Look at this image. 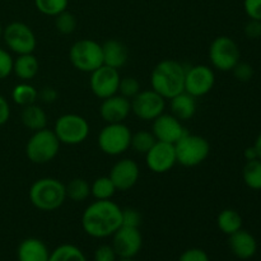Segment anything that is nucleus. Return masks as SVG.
Masks as SVG:
<instances>
[{"instance_id":"obj_43","label":"nucleus","mask_w":261,"mask_h":261,"mask_svg":"<svg viewBox=\"0 0 261 261\" xmlns=\"http://www.w3.org/2000/svg\"><path fill=\"white\" fill-rule=\"evenodd\" d=\"M38 97L41 98V101L45 102V103H53L58 98V92L55 91L51 87H45L41 92H38Z\"/></svg>"},{"instance_id":"obj_45","label":"nucleus","mask_w":261,"mask_h":261,"mask_svg":"<svg viewBox=\"0 0 261 261\" xmlns=\"http://www.w3.org/2000/svg\"><path fill=\"white\" fill-rule=\"evenodd\" d=\"M254 148H255V150H256V153H257V158L261 160V133L259 135H257L256 140H255Z\"/></svg>"},{"instance_id":"obj_41","label":"nucleus","mask_w":261,"mask_h":261,"mask_svg":"<svg viewBox=\"0 0 261 261\" xmlns=\"http://www.w3.org/2000/svg\"><path fill=\"white\" fill-rule=\"evenodd\" d=\"M245 35L251 40L261 37V20L250 19L245 25Z\"/></svg>"},{"instance_id":"obj_17","label":"nucleus","mask_w":261,"mask_h":261,"mask_svg":"<svg viewBox=\"0 0 261 261\" xmlns=\"http://www.w3.org/2000/svg\"><path fill=\"white\" fill-rule=\"evenodd\" d=\"M140 176L139 166L130 158L120 160L112 166L109 177L114 182L116 190L126 191L134 188Z\"/></svg>"},{"instance_id":"obj_21","label":"nucleus","mask_w":261,"mask_h":261,"mask_svg":"<svg viewBox=\"0 0 261 261\" xmlns=\"http://www.w3.org/2000/svg\"><path fill=\"white\" fill-rule=\"evenodd\" d=\"M102 55H103V65L120 69L127 61L126 46L117 40H109L102 45Z\"/></svg>"},{"instance_id":"obj_12","label":"nucleus","mask_w":261,"mask_h":261,"mask_svg":"<svg viewBox=\"0 0 261 261\" xmlns=\"http://www.w3.org/2000/svg\"><path fill=\"white\" fill-rule=\"evenodd\" d=\"M216 74L208 65H194L186 69L185 92L193 97H203L213 89Z\"/></svg>"},{"instance_id":"obj_36","label":"nucleus","mask_w":261,"mask_h":261,"mask_svg":"<svg viewBox=\"0 0 261 261\" xmlns=\"http://www.w3.org/2000/svg\"><path fill=\"white\" fill-rule=\"evenodd\" d=\"M13 58L7 50L0 48V81L8 78L13 73Z\"/></svg>"},{"instance_id":"obj_1","label":"nucleus","mask_w":261,"mask_h":261,"mask_svg":"<svg viewBox=\"0 0 261 261\" xmlns=\"http://www.w3.org/2000/svg\"><path fill=\"white\" fill-rule=\"evenodd\" d=\"M122 226V209L115 201L96 200L82 216V227L93 239L110 237Z\"/></svg>"},{"instance_id":"obj_24","label":"nucleus","mask_w":261,"mask_h":261,"mask_svg":"<svg viewBox=\"0 0 261 261\" xmlns=\"http://www.w3.org/2000/svg\"><path fill=\"white\" fill-rule=\"evenodd\" d=\"M20 119H22L23 125L32 132L45 129L47 125V115L45 110L36 103L23 107Z\"/></svg>"},{"instance_id":"obj_14","label":"nucleus","mask_w":261,"mask_h":261,"mask_svg":"<svg viewBox=\"0 0 261 261\" xmlns=\"http://www.w3.org/2000/svg\"><path fill=\"white\" fill-rule=\"evenodd\" d=\"M112 245L120 259H133L139 254L143 245V237L139 228L121 226L114 234Z\"/></svg>"},{"instance_id":"obj_40","label":"nucleus","mask_w":261,"mask_h":261,"mask_svg":"<svg viewBox=\"0 0 261 261\" xmlns=\"http://www.w3.org/2000/svg\"><path fill=\"white\" fill-rule=\"evenodd\" d=\"M178 261H209V256L201 249H189L181 254Z\"/></svg>"},{"instance_id":"obj_30","label":"nucleus","mask_w":261,"mask_h":261,"mask_svg":"<svg viewBox=\"0 0 261 261\" xmlns=\"http://www.w3.org/2000/svg\"><path fill=\"white\" fill-rule=\"evenodd\" d=\"M48 261H87V259L81 249L74 245L65 244L60 245L53 252H50Z\"/></svg>"},{"instance_id":"obj_37","label":"nucleus","mask_w":261,"mask_h":261,"mask_svg":"<svg viewBox=\"0 0 261 261\" xmlns=\"http://www.w3.org/2000/svg\"><path fill=\"white\" fill-rule=\"evenodd\" d=\"M140 223H142V216L137 209H122V226L139 228Z\"/></svg>"},{"instance_id":"obj_22","label":"nucleus","mask_w":261,"mask_h":261,"mask_svg":"<svg viewBox=\"0 0 261 261\" xmlns=\"http://www.w3.org/2000/svg\"><path fill=\"white\" fill-rule=\"evenodd\" d=\"M171 114L178 119L180 121H188L195 115L196 112V101L195 97L186 93L185 91L178 93L177 96L170 99Z\"/></svg>"},{"instance_id":"obj_47","label":"nucleus","mask_w":261,"mask_h":261,"mask_svg":"<svg viewBox=\"0 0 261 261\" xmlns=\"http://www.w3.org/2000/svg\"><path fill=\"white\" fill-rule=\"evenodd\" d=\"M119 261H135V260H133V259H120Z\"/></svg>"},{"instance_id":"obj_44","label":"nucleus","mask_w":261,"mask_h":261,"mask_svg":"<svg viewBox=\"0 0 261 261\" xmlns=\"http://www.w3.org/2000/svg\"><path fill=\"white\" fill-rule=\"evenodd\" d=\"M244 155H245V158H246V161L257 160V153H256V150H255L254 145H252V147L246 148V150H245Z\"/></svg>"},{"instance_id":"obj_38","label":"nucleus","mask_w":261,"mask_h":261,"mask_svg":"<svg viewBox=\"0 0 261 261\" xmlns=\"http://www.w3.org/2000/svg\"><path fill=\"white\" fill-rule=\"evenodd\" d=\"M244 9L250 19L261 20V0H244Z\"/></svg>"},{"instance_id":"obj_29","label":"nucleus","mask_w":261,"mask_h":261,"mask_svg":"<svg viewBox=\"0 0 261 261\" xmlns=\"http://www.w3.org/2000/svg\"><path fill=\"white\" fill-rule=\"evenodd\" d=\"M66 198L70 199L71 201H84L91 195V185L87 182L84 178H73L69 181L68 185H65Z\"/></svg>"},{"instance_id":"obj_28","label":"nucleus","mask_w":261,"mask_h":261,"mask_svg":"<svg viewBox=\"0 0 261 261\" xmlns=\"http://www.w3.org/2000/svg\"><path fill=\"white\" fill-rule=\"evenodd\" d=\"M242 178L247 188L261 190V160L247 161L242 170Z\"/></svg>"},{"instance_id":"obj_20","label":"nucleus","mask_w":261,"mask_h":261,"mask_svg":"<svg viewBox=\"0 0 261 261\" xmlns=\"http://www.w3.org/2000/svg\"><path fill=\"white\" fill-rule=\"evenodd\" d=\"M18 261H48L50 251L38 239H25L20 242L17 251Z\"/></svg>"},{"instance_id":"obj_23","label":"nucleus","mask_w":261,"mask_h":261,"mask_svg":"<svg viewBox=\"0 0 261 261\" xmlns=\"http://www.w3.org/2000/svg\"><path fill=\"white\" fill-rule=\"evenodd\" d=\"M40 69V63L33 54L18 55L13 61V73L23 82H28L35 78Z\"/></svg>"},{"instance_id":"obj_7","label":"nucleus","mask_w":261,"mask_h":261,"mask_svg":"<svg viewBox=\"0 0 261 261\" xmlns=\"http://www.w3.org/2000/svg\"><path fill=\"white\" fill-rule=\"evenodd\" d=\"M54 133L61 144L78 145L88 138L89 124L81 115L65 114L56 120Z\"/></svg>"},{"instance_id":"obj_46","label":"nucleus","mask_w":261,"mask_h":261,"mask_svg":"<svg viewBox=\"0 0 261 261\" xmlns=\"http://www.w3.org/2000/svg\"><path fill=\"white\" fill-rule=\"evenodd\" d=\"M3 37V27H2V24H0V38Z\"/></svg>"},{"instance_id":"obj_26","label":"nucleus","mask_w":261,"mask_h":261,"mask_svg":"<svg viewBox=\"0 0 261 261\" xmlns=\"http://www.w3.org/2000/svg\"><path fill=\"white\" fill-rule=\"evenodd\" d=\"M12 99L14 103L19 105V106H30V105L36 103L38 99V91L30 83L17 84L12 91Z\"/></svg>"},{"instance_id":"obj_32","label":"nucleus","mask_w":261,"mask_h":261,"mask_svg":"<svg viewBox=\"0 0 261 261\" xmlns=\"http://www.w3.org/2000/svg\"><path fill=\"white\" fill-rule=\"evenodd\" d=\"M69 0H35V5L40 13L50 17H56L65 12Z\"/></svg>"},{"instance_id":"obj_25","label":"nucleus","mask_w":261,"mask_h":261,"mask_svg":"<svg viewBox=\"0 0 261 261\" xmlns=\"http://www.w3.org/2000/svg\"><path fill=\"white\" fill-rule=\"evenodd\" d=\"M242 223H244V221H242L241 214L234 209H224L218 214V218H217L218 228L228 236L240 231L242 228Z\"/></svg>"},{"instance_id":"obj_42","label":"nucleus","mask_w":261,"mask_h":261,"mask_svg":"<svg viewBox=\"0 0 261 261\" xmlns=\"http://www.w3.org/2000/svg\"><path fill=\"white\" fill-rule=\"evenodd\" d=\"M10 117V106L4 96L0 94V126L7 124Z\"/></svg>"},{"instance_id":"obj_10","label":"nucleus","mask_w":261,"mask_h":261,"mask_svg":"<svg viewBox=\"0 0 261 261\" xmlns=\"http://www.w3.org/2000/svg\"><path fill=\"white\" fill-rule=\"evenodd\" d=\"M3 38L10 51L17 55L33 54L37 40L30 25L23 22H12L3 30Z\"/></svg>"},{"instance_id":"obj_8","label":"nucleus","mask_w":261,"mask_h":261,"mask_svg":"<svg viewBox=\"0 0 261 261\" xmlns=\"http://www.w3.org/2000/svg\"><path fill=\"white\" fill-rule=\"evenodd\" d=\"M132 135L124 122L107 124L98 134V147L105 154L120 155L130 148Z\"/></svg>"},{"instance_id":"obj_31","label":"nucleus","mask_w":261,"mask_h":261,"mask_svg":"<svg viewBox=\"0 0 261 261\" xmlns=\"http://www.w3.org/2000/svg\"><path fill=\"white\" fill-rule=\"evenodd\" d=\"M157 139L154 138L152 132H147V130H140L135 134L132 135V143L130 147L140 154H145L153 145L155 144Z\"/></svg>"},{"instance_id":"obj_4","label":"nucleus","mask_w":261,"mask_h":261,"mask_svg":"<svg viewBox=\"0 0 261 261\" xmlns=\"http://www.w3.org/2000/svg\"><path fill=\"white\" fill-rule=\"evenodd\" d=\"M60 144L54 130L45 127L33 132L25 145V154L32 163L45 165L58 155Z\"/></svg>"},{"instance_id":"obj_33","label":"nucleus","mask_w":261,"mask_h":261,"mask_svg":"<svg viewBox=\"0 0 261 261\" xmlns=\"http://www.w3.org/2000/svg\"><path fill=\"white\" fill-rule=\"evenodd\" d=\"M76 24H78V22H76L75 15L73 13L68 12V10L60 13L55 17L56 30L63 33V35H71L75 31Z\"/></svg>"},{"instance_id":"obj_35","label":"nucleus","mask_w":261,"mask_h":261,"mask_svg":"<svg viewBox=\"0 0 261 261\" xmlns=\"http://www.w3.org/2000/svg\"><path fill=\"white\" fill-rule=\"evenodd\" d=\"M231 71L239 82H249L254 76V68L249 63L242 61H239Z\"/></svg>"},{"instance_id":"obj_6","label":"nucleus","mask_w":261,"mask_h":261,"mask_svg":"<svg viewBox=\"0 0 261 261\" xmlns=\"http://www.w3.org/2000/svg\"><path fill=\"white\" fill-rule=\"evenodd\" d=\"M69 59L76 70L92 73L103 65L102 45L89 38L76 41L69 50Z\"/></svg>"},{"instance_id":"obj_9","label":"nucleus","mask_w":261,"mask_h":261,"mask_svg":"<svg viewBox=\"0 0 261 261\" xmlns=\"http://www.w3.org/2000/svg\"><path fill=\"white\" fill-rule=\"evenodd\" d=\"M241 58L239 45L228 36L214 38L209 47V60L213 68L221 71H231Z\"/></svg>"},{"instance_id":"obj_2","label":"nucleus","mask_w":261,"mask_h":261,"mask_svg":"<svg viewBox=\"0 0 261 261\" xmlns=\"http://www.w3.org/2000/svg\"><path fill=\"white\" fill-rule=\"evenodd\" d=\"M186 69L181 63L166 59L158 63L150 74V86L153 91L165 99H171L185 91Z\"/></svg>"},{"instance_id":"obj_39","label":"nucleus","mask_w":261,"mask_h":261,"mask_svg":"<svg viewBox=\"0 0 261 261\" xmlns=\"http://www.w3.org/2000/svg\"><path fill=\"white\" fill-rule=\"evenodd\" d=\"M116 252L110 245H102L94 252V261H116Z\"/></svg>"},{"instance_id":"obj_11","label":"nucleus","mask_w":261,"mask_h":261,"mask_svg":"<svg viewBox=\"0 0 261 261\" xmlns=\"http://www.w3.org/2000/svg\"><path fill=\"white\" fill-rule=\"evenodd\" d=\"M132 111L143 121H153L165 112L166 99L153 89L140 91L134 98L130 99Z\"/></svg>"},{"instance_id":"obj_18","label":"nucleus","mask_w":261,"mask_h":261,"mask_svg":"<svg viewBox=\"0 0 261 261\" xmlns=\"http://www.w3.org/2000/svg\"><path fill=\"white\" fill-rule=\"evenodd\" d=\"M132 112V105L130 99L125 98L121 94H114V96L105 98L99 107V115L107 124H116V122H124L126 117Z\"/></svg>"},{"instance_id":"obj_5","label":"nucleus","mask_w":261,"mask_h":261,"mask_svg":"<svg viewBox=\"0 0 261 261\" xmlns=\"http://www.w3.org/2000/svg\"><path fill=\"white\" fill-rule=\"evenodd\" d=\"M177 163L184 167H195L203 163L211 153V144L205 138L186 133L175 143Z\"/></svg>"},{"instance_id":"obj_34","label":"nucleus","mask_w":261,"mask_h":261,"mask_svg":"<svg viewBox=\"0 0 261 261\" xmlns=\"http://www.w3.org/2000/svg\"><path fill=\"white\" fill-rule=\"evenodd\" d=\"M140 92V83L134 76H125L121 78L119 86V93L125 98L132 99Z\"/></svg>"},{"instance_id":"obj_13","label":"nucleus","mask_w":261,"mask_h":261,"mask_svg":"<svg viewBox=\"0 0 261 261\" xmlns=\"http://www.w3.org/2000/svg\"><path fill=\"white\" fill-rule=\"evenodd\" d=\"M120 81H121V76H120L119 69L102 65L91 73L89 86L94 96L105 99L119 92Z\"/></svg>"},{"instance_id":"obj_19","label":"nucleus","mask_w":261,"mask_h":261,"mask_svg":"<svg viewBox=\"0 0 261 261\" xmlns=\"http://www.w3.org/2000/svg\"><path fill=\"white\" fill-rule=\"evenodd\" d=\"M229 249L233 252L234 256H237L241 260L251 259L255 256L257 251V241L250 232L245 229L234 232L229 236L228 240Z\"/></svg>"},{"instance_id":"obj_3","label":"nucleus","mask_w":261,"mask_h":261,"mask_svg":"<svg viewBox=\"0 0 261 261\" xmlns=\"http://www.w3.org/2000/svg\"><path fill=\"white\" fill-rule=\"evenodd\" d=\"M28 195L32 205L38 211L53 212L60 208L65 201V185L58 178L43 177L32 184Z\"/></svg>"},{"instance_id":"obj_16","label":"nucleus","mask_w":261,"mask_h":261,"mask_svg":"<svg viewBox=\"0 0 261 261\" xmlns=\"http://www.w3.org/2000/svg\"><path fill=\"white\" fill-rule=\"evenodd\" d=\"M152 133L158 142L175 144L188 132L184 127L182 121L176 119L172 114H165L163 112L157 119L153 120Z\"/></svg>"},{"instance_id":"obj_27","label":"nucleus","mask_w":261,"mask_h":261,"mask_svg":"<svg viewBox=\"0 0 261 261\" xmlns=\"http://www.w3.org/2000/svg\"><path fill=\"white\" fill-rule=\"evenodd\" d=\"M116 191V188L109 176L96 178L91 185V195L96 200H110Z\"/></svg>"},{"instance_id":"obj_15","label":"nucleus","mask_w":261,"mask_h":261,"mask_svg":"<svg viewBox=\"0 0 261 261\" xmlns=\"http://www.w3.org/2000/svg\"><path fill=\"white\" fill-rule=\"evenodd\" d=\"M177 163L175 144L155 142V144L145 153V165L152 172L166 173Z\"/></svg>"}]
</instances>
